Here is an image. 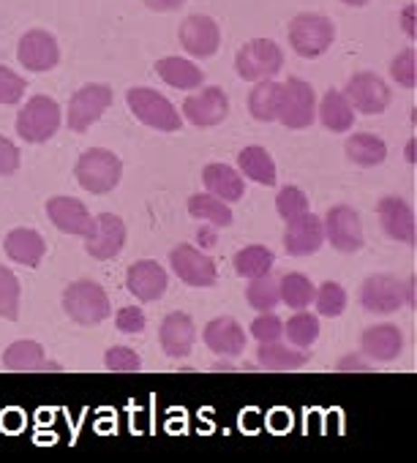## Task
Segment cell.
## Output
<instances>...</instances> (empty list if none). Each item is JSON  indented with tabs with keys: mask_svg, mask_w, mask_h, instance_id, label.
<instances>
[{
	"mask_svg": "<svg viewBox=\"0 0 417 463\" xmlns=\"http://www.w3.org/2000/svg\"><path fill=\"white\" fill-rule=\"evenodd\" d=\"M204 346L222 357H241L246 349V330L232 317H216L204 325Z\"/></svg>",
	"mask_w": 417,
	"mask_h": 463,
	"instance_id": "22",
	"label": "cell"
},
{
	"mask_svg": "<svg viewBox=\"0 0 417 463\" xmlns=\"http://www.w3.org/2000/svg\"><path fill=\"white\" fill-rule=\"evenodd\" d=\"M344 96L349 99L352 109H357L363 115H382L390 107V99H393L387 82L379 74H374V71L352 74L349 82H346Z\"/></svg>",
	"mask_w": 417,
	"mask_h": 463,
	"instance_id": "12",
	"label": "cell"
},
{
	"mask_svg": "<svg viewBox=\"0 0 417 463\" xmlns=\"http://www.w3.org/2000/svg\"><path fill=\"white\" fill-rule=\"evenodd\" d=\"M314 115H317L314 88L306 80H300V77H289L281 85L279 123L292 128V131H300V128H308L314 123Z\"/></svg>",
	"mask_w": 417,
	"mask_h": 463,
	"instance_id": "8",
	"label": "cell"
},
{
	"mask_svg": "<svg viewBox=\"0 0 417 463\" xmlns=\"http://www.w3.org/2000/svg\"><path fill=\"white\" fill-rule=\"evenodd\" d=\"M230 115V99L222 88H202L183 101V118L196 128L224 123Z\"/></svg>",
	"mask_w": 417,
	"mask_h": 463,
	"instance_id": "14",
	"label": "cell"
},
{
	"mask_svg": "<svg viewBox=\"0 0 417 463\" xmlns=\"http://www.w3.org/2000/svg\"><path fill=\"white\" fill-rule=\"evenodd\" d=\"M336 42V25L325 14L303 12L289 23V44L300 58H319Z\"/></svg>",
	"mask_w": 417,
	"mask_h": 463,
	"instance_id": "3",
	"label": "cell"
},
{
	"mask_svg": "<svg viewBox=\"0 0 417 463\" xmlns=\"http://www.w3.org/2000/svg\"><path fill=\"white\" fill-rule=\"evenodd\" d=\"M251 335H254L260 344L281 341V335H284V322H281L273 311H262V314L251 322Z\"/></svg>",
	"mask_w": 417,
	"mask_h": 463,
	"instance_id": "44",
	"label": "cell"
},
{
	"mask_svg": "<svg viewBox=\"0 0 417 463\" xmlns=\"http://www.w3.org/2000/svg\"><path fill=\"white\" fill-rule=\"evenodd\" d=\"M346 289L336 281H325L317 292H314V303H317V314L336 319L346 311Z\"/></svg>",
	"mask_w": 417,
	"mask_h": 463,
	"instance_id": "39",
	"label": "cell"
},
{
	"mask_svg": "<svg viewBox=\"0 0 417 463\" xmlns=\"http://www.w3.org/2000/svg\"><path fill=\"white\" fill-rule=\"evenodd\" d=\"M406 158H409V161H414V142H409V145H406Z\"/></svg>",
	"mask_w": 417,
	"mask_h": 463,
	"instance_id": "52",
	"label": "cell"
},
{
	"mask_svg": "<svg viewBox=\"0 0 417 463\" xmlns=\"http://www.w3.org/2000/svg\"><path fill=\"white\" fill-rule=\"evenodd\" d=\"M338 371H371V365L360 357V354H346L338 363Z\"/></svg>",
	"mask_w": 417,
	"mask_h": 463,
	"instance_id": "48",
	"label": "cell"
},
{
	"mask_svg": "<svg viewBox=\"0 0 417 463\" xmlns=\"http://www.w3.org/2000/svg\"><path fill=\"white\" fill-rule=\"evenodd\" d=\"M246 300L254 311H273L279 303H281V295H279V279H273L270 273L262 276V279H254L249 281L246 287Z\"/></svg>",
	"mask_w": 417,
	"mask_h": 463,
	"instance_id": "37",
	"label": "cell"
},
{
	"mask_svg": "<svg viewBox=\"0 0 417 463\" xmlns=\"http://www.w3.org/2000/svg\"><path fill=\"white\" fill-rule=\"evenodd\" d=\"M199 243H202L204 249H213L219 241H216V235H213L211 229H199Z\"/></svg>",
	"mask_w": 417,
	"mask_h": 463,
	"instance_id": "50",
	"label": "cell"
},
{
	"mask_svg": "<svg viewBox=\"0 0 417 463\" xmlns=\"http://www.w3.org/2000/svg\"><path fill=\"white\" fill-rule=\"evenodd\" d=\"M126 287L128 292L139 300V303H156L166 295V287H169V276L166 270L153 262V260H142V262H134L126 273Z\"/></svg>",
	"mask_w": 417,
	"mask_h": 463,
	"instance_id": "20",
	"label": "cell"
},
{
	"mask_svg": "<svg viewBox=\"0 0 417 463\" xmlns=\"http://www.w3.org/2000/svg\"><path fill=\"white\" fill-rule=\"evenodd\" d=\"M314 284L306 273H284L279 279V295H281V303L300 311L306 306L314 303Z\"/></svg>",
	"mask_w": 417,
	"mask_h": 463,
	"instance_id": "35",
	"label": "cell"
},
{
	"mask_svg": "<svg viewBox=\"0 0 417 463\" xmlns=\"http://www.w3.org/2000/svg\"><path fill=\"white\" fill-rule=\"evenodd\" d=\"M284 335L289 338L292 346L308 349V346H314L317 338H319V319H317L314 314H308V311L300 308V311H298L295 317H289V322L284 325Z\"/></svg>",
	"mask_w": 417,
	"mask_h": 463,
	"instance_id": "36",
	"label": "cell"
},
{
	"mask_svg": "<svg viewBox=\"0 0 417 463\" xmlns=\"http://www.w3.org/2000/svg\"><path fill=\"white\" fill-rule=\"evenodd\" d=\"M180 44L191 58H213L222 47V31L213 17L204 14H191L183 20L180 31Z\"/></svg>",
	"mask_w": 417,
	"mask_h": 463,
	"instance_id": "15",
	"label": "cell"
},
{
	"mask_svg": "<svg viewBox=\"0 0 417 463\" xmlns=\"http://www.w3.org/2000/svg\"><path fill=\"white\" fill-rule=\"evenodd\" d=\"M325 243H330L338 254H357L365 246L360 213L349 204H336L322 218Z\"/></svg>",
	"mask_w": 417,
	"mask_h": 463,
	"instance_id": "7",
	"label": "cell"
},
{
	"mask_svg": "<svg viewBox=\"0 0 417 463\" xmlns=\"http://www.w3.org/2000/svg\"><path fill=\"white\" fill-rule=\"evenodd\" d=\"M196 341V327L194 319L183 311H172L164 317L161 327H158V344L166 352V357H188Z\"/></svg>",
	"mask_w": 417,
	"mask_h": 463,
	"instance_id": "21",
	"label": "cell"
},
{
	"mask_svg": "<svg viewBox=\"0 0 417 463\" xmlns=\"http://www.w3.org/2000/svg\"><path fill=\"white\" fill-rule=\"evenodd\" d=\"M112 88L109 85H85L80 88L69 101V128L77 134H85L93 123L104 118V112L112 107Z\"/></svg>",
	"mask_w": 417,
	"mask_h": 463,
	"instance_id": "10",
	"label": "cell"
},
{
	"mask_svg": "<svg viewBox=\"0 0 417 463\" xmlns=\"http://www.w3.org/2000/svg\"><path fill=\"white\" fill-rule=\"evenodd\" d=\"M384 235L395 243L412 246L414 243V210L403 196H384L376 204Z\"/></svg>",
	"mask_w": 417,
	"mask_h": 463,
	"instance_id": "19",
	"label": "cell"
},
{
	"mask_svg": "<svg viewBox=\"0 0 417 463\" xmlns=\"http://www.w3.org/2000/svg\"><path fill=\"white\" fill-rule=\"evenodd\" d=\"M63 311L74 325L96 327L112 314V306H109V295L99 281L80 279L63 289Z\"/></svg>",
	"mask_w": 417,
	"mask_h": 463,
	"instance_id": "1",
	"label": "cell"
},
{
	"mask_svg": "<svg viewBox=\"0 0 417 463\" xmlns=\"http://www.w3.org/2000/svg\"><path fill=\"white\" fill-rule=\"evenodd\" d=\"M25 90H28L25 77H20L9 66H0V104H17V101H23Z\"/></svg>",
	"mask_w": 417,
	"mask_h": 463,
	"instance_id": "43",
	"label": "cell"
},
{
	"mask_svg": "<svg viewBox=\"0 0 417 463\" xmlns=\"http://www.w3.org/2000/svg\"><path fill=\"white\" fill-rule=\"evenodd\" d=\"M142 4L153 12H177L185 0H142Z\"/></svg>",
	"mask_w": 417,
	"mask_h": 463,
	"instance_id": "47",
	"label": "cell"
},
{
	"mask_svg": "<svg viewBox=\"0 0 417 463\" xmlns=\"http://www.w3.org/2000/svg\"><path fill=\"white\" fill-rule=\"evenodd\" d=\"M344 153H346V158H349L352 164L371 169V166L384 164V158H387V145H384V139H379L376 134H352V137L346 139V145H344Z\"/></svg>",
	"mask_w": 417,
	"mask_h": 463,
	"instance_id": "31",
	"label": "cell"
},
{
	"mask_svg": "<svg viewBox=\"0 0 417 463\" xmlns=\"http://www.w3.org/2000/svg\"><path fill=\"white\" fill-rule=\"evenodd\" d=\"M188 213L196 221H204L211 226H232V210L227 202H222L213 194H194L188 199Z\"/></svg>",
	"mask_w": 417,
	"mask_h": 463,
	"instance_id": "34",
	"label": "cell"
},
{
	"mask_svg": "<svg viewBox=\"0 0 417 463\" xmlns=\"http://www.w3.org/2000/svg\"><path fill=\"white\" fill-rule=\"evenodd\" d=\"M390 77H393L401 88H406V90H412V88L417 85V52H414V47H406V50H401V52L393 58V63H390Z\"/></svg>",
	"mask_w": 417,
	"mask_h": 463,
	"instance_id": "41",
	"label": "cell"
},
{
	"mask_svg": "<svg viewBox=\"0 0 417 463\" xmlns=\"http://www.w3.org/2000/svg\"><path fill=\"white\" fill-rule=\"evenodd\" d=\"M4 365L9 371H61L58 363L44 360V346L39 341H14L4 352Z\"/></svg>",
	"mask_w": 417,
	"mask_h": 463,
	"instance_id": "26",
	"label": "cell"
},
{
	"mask_svg": "<svg viewBox=\"0 0 417 463\" xmlns=\"http://www.w3.org/2000/svg\"><path fill=\"white\" fill-rule=\"evenodd\" d=\"M156 74L177 90H194V88H202V82H204L202 69L185 58H177V55L161 58L156 63Z\"/></svg>",
	"mask_w": 417,
	"mask_h": 463,
	"instance_id": "27",
	"label": "cell"
},
{
	"mask_svg": "<svg viewBox=\"0 0 417 463\" xmlns=\"http://www.w3.org/2000/svg\"><path fill=\"white\" fill-rule=\"evenodd\" d=\"M401 23H403V31L409 39H414V6H406L403 14H401Z\"/></svg>",
	"mask_w": 417,
	"mask_h": 463,
	"instance_id": "49",
	"label": "cell"
},
{
	"mask_svg": "<svg viewBox=\"0 0 417 463\" xmlns=\"http://www.w3.org/2000/svg\"><path fill=\"white\" fill-rule=\"evenodd\" d=\"M238 169L243 177L260 185H276V161L262 145H249L238 153Z\"/></svg>",
	"mask_w": 417,
	"mask_h": 463,
	"instance_id": "29",
	"label": "cell"
},
{
	"mask_svg": "<svg viewBox=\"0 0 417 463\" xmlns=\"http://www.w3.org/2000/svg\"><path fill=\"white\" fill-rule=\"evenodd\" d=\"M17 169H20V147L12 139L0 137V177H12Z\"/></svg>",
	"mask_w": 417,
	"mask_h": 463,
	"instance_id": "46",
	"label": "cell"
},
{
	"mask_svg": "<svg viewBox=\"0 0 417 463\" xmlns=\"http://www.w3.org/2000/svg\"><path fill=\"white\" fill-rule=\"evenodd\" d=\"M169 265H172V273L188 284V287H196V289H204V287H213L219 281V268L216 262L207 257L204 251L194 249L191 243H180L172 249L169 254Z\"/></svg>",
	"mask_w": 417,
	"mask_h": 463,
	"instance_id": "9",
	"label": "cell"
},
{
	"mask_svg": "<svg viewBox=\"0 0 417 463\" xmlns=\"http://www.w3.org/2000/svg\"><path fill=\"white\" fill-rule=\"evenodd\" d=\"M273 251L265 249V246H246L235 254L232 265H235V273L246 281H254V279H262L268 273H273Z\"/></svg>",
	"mask_w": 417,
	"mask_h": 463,
	"instance_id": "33",
	"label": "cell"
},
{
	"mask_svg": "<svg viewBox=\"0 0 417 463\" xmlns=\"http://www.w3.org/2000/svg\"><path fill=\"white\" fill-rule=\"evenodd\" d=\"M115 325H118V330L126 333V335H139V333L145 330L147 319H145V314H142L139 306H126V308L118 311Z\"/></svg>",
	"mask_w": 417,
	"mask_h": 463,
	"instance_id": "45",
	"label": "cell"
},
{
	"mask_svg": "<svg viewBox=\"0 0 417 463\" xmlns=\"http://www.w3.org/2000/svg\"><path fill=\"white\" fill-rule=\"evenodd\" d=\"M235 69H238L241 80H246V82L276 80V74L284 69V52L270 39H251L249 44L241 47V52L235 58Z\"/></svg>",
	"mask_w": 417,
	"mask_h": 463,
	"instance_id": "6",
	"label": "cell"
},
{
	"mask_svg": "<svg viewBox=\"0 0 417 463\" xmlns=\"http://www.w3.org/2000/svg\"><path fill=\"white\" fill-rule=\"evenodd\" d=\"M360 352L376 363H393L403 352V333L398 325H371L360 335Z\"/></svg>",
	"mask_w": 417,
	"mask_h": 463,
	"instance_id": "23",
	"label": "cell"
},
{
	"mask_svg": "<svg viewBox=\"0 0 417 463\" xmlns=\"http://www.w3.org/2000/svg\"><path fill=\"white\" fill-rule=\"evenodd\" d=\"M344 6H352V9H363V6H368L371 0H341Z\"/></svg>",
	"mask_w": 417,
	"mask_h": 463,
	"instance_id": "51",
	"label": "cell"
},
{
	"mask_svg": "<svg viewBox=\"0 0 417 463\" xmlns=\"http://www.w3.org/2000/svg\"><path fill=\"white\" fill-rule=\"evenodd\" d=\"M4 251L12 262L25 265V268H39L44 254H47V243L42 238V232L28 229V226H17L4 238Z\"/></svg>",
	"mask_w": 417,
	"mask_h": 463,
	"instance_id": "24",
	"label": "cell"
},
{
	"mask_svg": "<svg viewBox=\"0 0 417 463\" xmlns=\"http://www.w3.org/2000/svg\"><path fill=\"white\" fill-rule=\"evenodd\" d=\"M47 215L50 221L63 232V235H80L88 238L96 229V218L93 213L85 207V202L74 199V196H52L47 202Z\"/></svg>",
	"mask_w": 417,
	"mask_h": 463,
	"instance_id": "18",
	"label": "cell"
},
{
	"mask_svg": "<svg viewBox=\"0 0 417 463\" xmlns=\"http://www.w3.org/2000/svg\"><path fill=\"white\" fill-rule=\"evenodd\" d=\"M77 183L90 194H109L123 180V161L107 147H90L74 166Z\"/></svg>",
	"mask_w": 417,
	"mask_h": 463,
	"instance_id": "2",
	"label": "cell"
},
{
	"mask_svg": "<svg viewBox=\"0 0 417 463\" xmlns=\"http://www.w3.org/2000/svg\"><path fill=\"white\" fill-rule=\"evenodd\" d=\"M126 221L115 213H99L96 215V229L85 238V251L99 260V262H107V260H115L123 246H126Z\"/></svg>",
	"mask_w": 417,
	"mask_h": 463,
	"instance_id": "13",
	"label": "cell"
},
{
	"mask_svg": "<svg viewBox=\"0 0 417 463\" xmlns=\"http://www.w3.org/2000/svg\"><path fill=\"white\" fill-rule=\"evenodd\" d=\"M279 104H281V82L276 80H262L254 82L249 93V112L260 123H273L279 120Z\"/></svg>",
	"mask_w": 417,
	"mask_h": 463,
	"instance_id": "30",
	"label": "cell"
},
{
	"mask_svg": "<svg viewBox=\"0 0 417 463\" xmlns=\"http://www.w3.org/2000/svg\"><path fill=\"white\" fill-rule=\"evenodd\" d=\"M126 101H128L131 115L139 123H145L147 128H156V131H177L183 126V118L175 109V104L166 96H161V93H156L150 88H131L126 93Z\"/></svg>",
	"mask_w": 417,
	"mask_h": 463,
	"instance_id": "5",
	"label": "cell"
},
{
	"mask_svg": "<svg viewBox=\"0 0 417 463\" xmlns=\"http://www.w3.org/2000/svg\"><path fill=\"white\" fill-rule=\"evenodd\" d=\"M104 365L107 371H115V373H134L142 368V360L131 346H109L104 354Z\"/></svg>",
	"mask_w": 417,
	"mask_h": 463,
	"instance_id": "42",
	"label": "cell"
},
{
	"mask_svg": "<svg viewBox=\"0 0 417 463\" xmlns=\"http://www.w3.org/2000/svg\"><path fill=\"white\" fill-rule=\"evenodd\" d=\"M61 128V107L50 96H33L17 115V134L31 145L50 142Z\"/></svg>",
	"mask_w": 417,
	"mask_h": 463,
	"instance_id": "4",
	"label": "cell"
},
{
	"mask_svg": "<svg viewBox=\"0 0 417 463\" xmlns=\"http://www.w3.org/2000/svg\"><path fill=\"white\" fill-rule=\"evenodd\" d=\"M276 210H279V215H281L284 221H292V218L308 213L311 204H308V196H306L303 188H298V185H284V188L279 191V196H276Z\"/></svg>",
	"mask_w": 417,
	"mask_h": 463,
	"instance_id": "40",
	"label": "cell"
},
{
	"mask_svg": "<svg viewBox=\"0 0 417 463\" xmlns=\"http://www.w3.org/2000/svg\"><path fill=\"white\" fill-rule=\"evenodd\" d=\"M308 360H311L308 352H298L279 341L260 344V349H257V363L268 371H298V368L308 365Z\"/></svg>",
	"mask_w": 417,
	"mask_h": 463,
	"instance_id": "32",
	"label": "cell"
},
{
	"mask_svg": "<svg viewBox=\"0 0 417 463\" xmlns=\"http://www.w3.org/2000/svg\"><path fill=\"white\" fill-rule=\"evenodd\" d=\"M325 246V229H322V218L314 215L311 210L287 221L284 229V251L289 257H311Z\"/></svg>",
	"mask_w": 417,
	"mask_h": 463,
	"instance_id": "16",
	"label": "cell"
},
{
	"mask_svg": "<svg viewBox=\"0 0 417 463\" xmlns=\"http://www.w3.org/2000/svg\"><path fill=\"white\" fill-rule=\"evenodd\" d=\"M17 58H20V63H23L28 71H33V74L52 71V69L61 63L58 39H55L50 31H28V33L20 39Z\"/></svg>",
	"mask_w": 417,
	"mask_h": 463,
	"instance_id": "17",
	"label": "cell"
},
{
	"mask_svg": "<svg viewBox=\"0 0 417 463\" xmlns=\"http://www.w3.org/2000/svg\"><path fill=\"white\" fill-rule=\"evenodd\" d=\"M317 112H319V120L327 131L341 134V131H349L355 126V109H352L349 99L344 96V90H336V88L327 90L322 96Z\"/></svg>",
	"mask_w": 417,
	"mask_h": 463,
	"instance_id": "28",
	"label": "cell"
},
{
	"mask_svg": "<svg viewBox=\"0 0 417 463\" xmlns=\"http://www.w3.org/2000/svg\"><path fill=\"white\" fill-rule=\"evenodd\" d=\"M360 306L368 314H395L401 306H406V292H403V281L390 276V273H374L363 281L360 287Z\"/></svg>",
	"mask_w": 417,
	"mask_h": 463,
	"instance_id": "11",
	"label": "cell"
},
{
	"mask_svg": "<svg viewBox=\"0 0 417 463\" xmlns=\"http://www.w3.org/2000/svg\"><path fill=\"white\" fill-rule=\"evenodd\" d=\"M202 183L207 188V194L219 196L227 204H235L243 199L246 194V180L238 169H232L230 164H207L202 169Z\"/></svg>",
	"mask_w": 417,
	"mask_h": 463,
	"instance_id": "25",
	"label": "cell"
},
{
	"mask_svg": "<svg viewBox=\"0 0 417 463\" xmlns=\"http://www.w3.org/2000/svg\"><path fill=\"white\" fill-rule=\"evenodd\" d=\"M20 295H23L20 279L6 265H0V319L17 322V317H20Z\"/></svg>",
	"mask_w": 417,
	"mask_h": 463,
	"instance_id": "38",
	"label": "cell"
}]
</instances>
